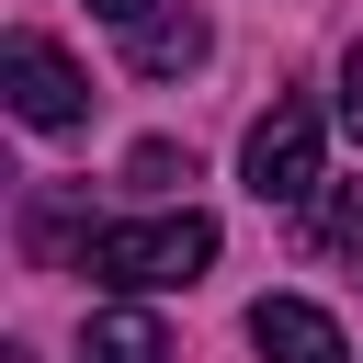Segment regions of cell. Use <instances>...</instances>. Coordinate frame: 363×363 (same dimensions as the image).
Instances as JSON below:
<instances>
[{"instance_id": "obj_1", "label": "cell", "mask_w": 363, "mask_h": 363, "mask_svg": "<svg viewBox=\"0 0 363 363\" xmlns=\"http://www.w3.org/2000/svg\"><path fill=\"white\" fill-rule=\"evenodd\" d=\"M204 261H216V216H193V204L136 216V227H91V250H79V272L113 284V295H170V284H193Z\"/></svg>"}, {"instance_id": "obj_2", "label": "cell", "mask_w": 363, "mask_h": 363, "mask_svg": "<svg viewBox=\"0 0 363 363\" xmlns=\"http://www.w3.org/2000/svg\"><path fill=\"white\" fill-rule=\"evenodd\" d=\"M238 170H250V193H261V204H306V193H318V102H306V91H284V102L250 125Z\"/></svg>"}, {"instance_id": "obj_3", "label": "cell", "mask_w": 363, "mask_h": 363, "mask_svg": "<svg viewBox=\"0 0 363 363\" xmlns=\"http://www.w3.org/2000/svg\"><path fill=\"white\" fill-rule=\"evenodd\" d=\"M0 91H11V113H23L34 136H68V125L91 113V79H79L68 45H45V34H11V45H0Z\"/></svg>"}, {"instance_id": "obj_4", "label": "cell", "mask_w": 363, "mask_h": 363, "mask_svg": "<svg viewBox=\"0 0 363 363\" xmlns=\"http://www.w3.org/2000/svg\"><path fill=\"white\" fill-rule=\"evenodd\" d=\"M113 34H125V68H136V79H182V68H204V45H216L193 0H147V11L113 23Z\"/></svg>"}, {"instance_id": "obj_5", "label": "cell", "mask_w": 363, "mask_h": 363, "mask_svg": "<svg viewBox=\"0 0 363 363\" xmlns=\"http://www.w3.org/2000/svg\"><path fill=\"white\" fill-rule=\"evenodd\" d=\"M250 352H261V363H352L340 318L306 306V295H261V306H250Z\"/></svg>"}, {"instance_id": "obj_6", "label": "cell", "mask_w": 363, "mask_h": 363, "mask_svg": "<svg viewBox=\"0 0 363 363\" xmlns=\"http://www.w3.org/2000/svg\"><path fill=\"white\" fill-rule=\"evenodd\" d=\"M79 363H170V340H159V318H147V306H102V318H91V340H79Z\"/></svg>"}, {"instance_id": "obj_7", "label": "cell", "mask_w": 363, "mask_h": 363, "mask_svg": "<svg viewBox=\"0 0 363 363\" xmlns=\"http://www.w3.org/2000/svg\"><path fill=\"white\" fill-rule=\"evenodd\" d=\"M306 250H363V182H340V193L306 216Z\"/></svg>"}, {"instance_id": "obj_8", "label": "cell", "mask_w": 363, "mask_h": 363, "mask_svg": "<svg viewBox=\"0 0 363 363\" xmlns=\"http://www.w3.org/2000/svg\"><path fill=\"white\" fill-rule=\"evenodd\" d=\"M125 182H136V193H182V182H193V159H182V147H159V136H147V147H136V159H125Z\"/></svg>"}, {"instance_id": "obj_9", "label": "cell", "mask_w": 363, "mask_h": 363, "mask_svg": "<svg viewBox=\"0 0 363 363\" xmlns=\"http://www.w3.org/2000/svg\"><path fill=\"white\" fill-rule=\"evenodd\" d=\"M340 125H352V136H363V45H352V57H340Z\"/></svg>"}, {"instance_id": "obj_10", "label": "cell", "mask_w": 363, "mask_h": 363, "mask_svg": "<svg viewBox=\"0 0 363 363\" xmlns=\"http://www.w3.org/2000/svg\"><path fill=\"white\" fill-rule=\"evenodd\" d=\"M91 11H102V23H136V11H147V0H91Z\"/></svg>"}, {"instance_id": "obj_11", "label": "cell", "mask_w": 363, "mask_h": 363, "mask_svg": "<svg viewBox=\"0 0 363 363\" xmlns=\"http://www.w3.org/2000/svg\"><path fill=\"white\" fill-rule=\"evenodd\" d=\"M0 363H34V352H0Z\"/></svg>"}]
</instances>
